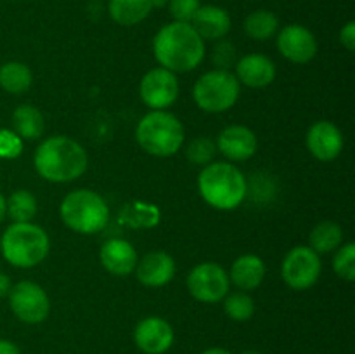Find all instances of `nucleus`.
<instances>
[{
    "label": "nucleus",
    "mask_w": 355,
    "mask_h": 354,
    "mask_svg": "<svg viewBox=\"0 0 355 354\" xmlns=\"http://www.w3.org/2000/svg\"><path fill=\"white\" fill-rule=\"evenodd\" d=\"M10 288H12V283H10V278L7 276L6 273H2V271H0V298L9 297Z\"/></svg>",
    "instance_id": "35"
},
{
    "label": "nucleus",
    "mask_w": 355,
    "mask_h": 354,
    "mask_svg": "<svg viewBox=\"0 0 355 354\" xmlns=\"http://www.w3.org/2000/svg\"><path fill=\"white\" fill-rule=\"evenodd\" d=\"M37 210V198L28 189H16L7 198V215L12 219V222H31Z\"/></svg>",
    "instance_id": "26"
},
{
    "label": "nucleus",
    "mask_w": 355,
    "mask_h": 354,
    "mask_svg": "<svg viewBox=\"0 0 355 354\" xmlns=\"http://www.w3.org/2000/svg\"><path fill=\"white\" fill-rule=\"evenodd\" d=\"M179 80L177 75L170 69L155 68L149 69L141 80L139 94L142 103L151 110H166L179 99Z\"/></svg>",
    "instance_id": "11"
},
{
    "label": "nucleus",
    "mask_w": 355,
    "mask_h": 354,
    "mask_svg": "<svg viewBox=\"0 0 355 354\" xmlns=\"http://www.w3.org/2000/svg\"><path fill=\"white\" fill-rule=\"evenodd\" d=\"M224 311L234 321H248L255 314V302L246 292H232L224 297Z\"/></svg>",
    "instance_id": "28"
},
{
    "label": "nucleus",
    "mask_w": 355,
    "mask_h": 354,
    "mask_svg": "<svg viewBox=\"0 0 355 354\" xmlns=\"http://www.w3.org/2000/svg\"><path fill=\"white\" fill-rule=\"evenodd\" d=\"M307 149L314 158L331 162L338 158L343 149V134L333 121H315L307 132Z\"/></svg>",
    "instance_id": "14"
},
{
    "label": "nucleus",
    "mask_w": 355,
    "mask_h": 354,
    "mask_svg": "<svg viewBox=\"0 0 355 354\" xmlns=\"http://www.w3.org/2000/svg\"><path fill=\"white\" fill-rule=\"evenodd\" d=\"M241 83L225 69H211L201 75L193 87L194 103L207 113H224L238 103Z\"/></svg>",
    "instance_id": "7"
},
{
    "label": "nucleus",
    "mask_w": 355,
    "mask_h": 354,
    "mask_svg": "<svg viewBox=\"0 0 355 354\" xmlns=\"http://www.w3.org/2000/svg\"><path fill=\"white\" fill-rule=\"evenodd\" d=\"M35 170L49 183H71L83 176L89 156L82 144L66 135H52L40 142L33 156Z\"/></svg>",
    "instance_id": "2"
},
{
    "label": "nucleus",
    "mask_w": 355,
    "mask_h": 354,
    "mask_svg": "<svg viewBox=\"0 0 355 354\" xmlns=\"http://www.w3.org/2000/svg\"><path fill=\"white\" fill-rule=\"evenodd\" d=\"M123 217L134 228H155L162 219V212L156 205L146 201H134L128 203L123 210Z\"/></svg>",
    "instance_id": "27"
},
{
    "label": "nucleus",
    "mask_w": 355,
    "mask_h": 354,
    "mask_svg": "<svg viewBox=\"0 0 355 354\" xmlns=\"http://www.w3.org/2000/svg\"><path fill=\"white\" fill-rule=\"evenodd\" d=\"M23 153V139L10 128H0V160H14Z\"/></svg>",
    "instance_id": "31"
},
{
    "label": "nucleus",
    "mask_w": 355,
    "mask_h": 354,
    "mask_svg": "<svg viewBox=\"0 0 355 354\" xmlns=\"http://www.w3.org/2000/svg\"><path fill=\"white\" fill-rule=\"evenodd\" d=\"M135 137L148 155L166 158L182 148L186 134L175 115L165 110H151L139 120Z\"/></svg>",
    "instance_id": "5"
},
{
    "label": "nucleus",
    "mask_w": 355,
    "mask_h": 354,
    "mask_svg": "<svg viewBox=\"0 0 355 354\" xmlns=\"http://www.w3.org/2000/svg\"><path fill=\"white\" fill-rule=\"evenodd\" d=\"M217 149L231 162H245L255 155L259 141L252 128L245 125H229L218 134Z\"/></svg>",
    "instance_id": "15"
},
{
    "label": "nucleus",
    "mask_w": 355,
    "mask_h": 354,
    "mask_svg": "<svg viewBox=\"0 0 355 354\" xmlns=\"http://www.w3.org/2000/svg\"><path fill=\"white\" fill-rule=\"evenodd\" d=\"M153 52L162 68L173 73H186L201 65L207 47L191 23L172 21L155 35Z\"/></svg>",
    "instance_id": "1"
},
{
    "label": "nucleus",
    "mask_w": 355,
    "mask_h": 354,
    "mask_svg": "<svg viewBox=\"0 0 355 354\" xmlns=\"http://www.w3.org/2000/svg\"><path fill=\"white\" fill-rule=\"evenodd\" d=\"M33 83L31 69L24 62L7 61L0 66V87L9 94H23Z\"/></svg>",
    "instance_id": "23"
},
{
    "label": "nucleus",
    "mask_w": 355,
    "mask_h": 354,
    "mask_svg": "<svg viewBox=\"0 0 355 354\" xmlns=\"http://www.w3.org/2000/svg\"><path fill=\"white\" fill-rule=\"evenodd\" d=\"M12 127L23 141H35L44 134L45 121L37 108L31 104H21L12 113Z\"/></svg>",
    "instance_id": "22"
},
{
    "label": "nucleus",
    "mask_w": 355,
    "mask_h": 354,
    "mask_svg": "<svg viewBox=\"0 0 355 354\" xmlns=\"http://www.w3.org/2000/svg\"><path fill=\"white\" fill-rule=\"evenodd\" d=\"M175 340L172 325L158 316L141 319L134 330V342L144 354H165Z\"/></svg>",
    "instance_id": "13"
},
{
    "label": "nucleus",
    "mask_w": 355,
    "mask_h": 354,
    "mask_svg": "<svg viewBox=\"0 0 355 354\" xmlns=\"http://www.w3.org/2000/svg\"><path fill=\"white\" fill-rule=\"evenodd\" d=\"M2 255L10 266L30 269L44 262L51 250L49 235L33 222H12L0 238Z\"/></svg>",
    "instance_id": "4"
},
{
    "label": "nucleus",
    "mask_w": 355,
    "mask_h": 354,
    "mask_svg": "<svg viewBox=\"0 0 355 354\" xmlns=\"http://www.w3.org/2000/svg\"><path fill=\"white\" fill-rule=\"evenodd\" d=\"M153 9H158V7H165L168 3V0H151Z\"/></svg>",
    "instance_id": "39"
},
{
    "label": "nucleus",
    "mask_w": 355,
    "mask_h": 354,
    "mask_svg": "<svg viewBox=\"0 0 355 354\" xmlns=\"http://www.w3.org/2000/svg\"><path fill=\"white\" fill-rule=\"evenodd\" d=\"M217 142L214 139L207 137V135H200L189 141L186 146V156L193 165L207 167L211 162H215V155H217Z\"/></svg>",
    "instance_id": "29"
},
{
    "label": "nucleus",
    "mask_w": 355,
    "mask_h": 354,
    "mask_svg": "<svg viewBox=\"0 0 355 354\" xmlns=\"http://www.w3.org/2000/svg\"><path fill=\"white\" fill-rule=\"evenodd\" d=\"M231 280L227 271L215 262H203L193 267L187 276V290L196 301L215 304L229 294Z\"/></svg>",
    "instance_id": "10"
},
{
    "label": "nucleus",
    "mask_w": 355,
    "mask_h": 354,
    "mask_svg": "<svg viewBox=\"0 0 355 354\" xmlns=\"http://www.w3.org/2000/svg\"><path fill=\"white\" fill-rule=\"evenodd\" d=\"M175 260L166 252H149L137 260L135 276L144 287H165L175 276Z\"/></svg>",
    "instance_id": "16"
},
{
    "label": "nucleus",
    "mask_w": 355,
    "mask_h": 354,
    "mask_svg": "<svg viewBox=\"0 0 355 354\" xmlns=\"http://www.w3.org/2000/svg\"><path fill=\"white\" fill-rule=\"evenodd\" d=\"M229 280L241 292H252L262 285L266 278V264L255 253H245L232 262Z\"/></svg>",
    "instance_id": "20"
},
{
    "label": "nucleus",
    "mask_w": 355,
    "mask_h": 354,
    "mask_svg": "<svg viewBox=\"0 0 355 354\" xmlns=\"http://www.w3.org/2000/svg\"><path fill=\"white\" fill-rule=\"evenodd\" d=\"M166 7H168V12L173 21L191 23L196 10L201 7V2L200 0H168Z\"/></svg>",
    "instance_id": "32"
},
{
    "label": "nucleus",
    "mask_w": 355,
    "mask_h": 354,
    "mask_svg": "<svg viewBox=\"0 0 355 354\" xmlns=\"http://www.w3.org/2000/svg\"><path fill=\"white\" fill-rule=\"evenodd\" d=\"M340 42H342V45L349 52L355 51V23L354 21H349V23L342 28V31H340Z\"/></svg>",
    "instance_id": "34"
},
{
    "label": "nucleus",
    "mask_w": 355,
    "mask_h": 354,
    "mask_svg": "<svg viewBox=\"0 0 355 354\" xmlns=\"http://www.w3.org/2000/svg\"><path fill=\"white\" fill-rule=\"evenodd\" d=\"M198 191L210 207L234 210L248 194V183L241 170L229 162H211L198 176Z\"/></svg>",
    "instance_id": "3"
},
{
    "label": "nucleus",
    "mask_w": 355,
    "mask_h": 354,
    "mask_svg": "<svg viewBox=\"0 0 355 354\" xmlns=\"http://www.w3.org/2000/svg\"><path fill=\"white\" fill-rule=\"evenodd\" d=\"M243 28H245V33L252 40L266 42L277 33V30H279V19L270 10L259 9L253 10L252 14L246 16Z\"/></svg>",
    "instance_id": "25"
},
{
    "label": "nucleus",
    "mask_w": 355,
    "mask_h": 354,
    "mask_svg": "<svg viewBox=\"0 0 355 354\" xmlns=\"http://www.w3.org/2000/svg\"><path fill=\"white\" fill-rule=\"evenodd\" d=\"M211 59H214V65L217 66L215 69H225V71H229V68L236 65V47L231 42L224 40V38L217 40Z\"/></svg>",
    "instance_id": "33"
},
{
    "label": "nucleus",
    "mask_w": 355,
    "mask_h": 354,
    "mask_svg": "<svg viewBox=\"0 0 355 354\" xmlns=\"http://www.w3.org/2000/svg\"><path fill=\"white\" fill-rule=\"evenodd\" d=\"M151 0H110L107 12L120 26H135L151 14Z\"/></svg>",
    "instance_id": "21"
},
{
    "label": "nucleus",
    "mask_w": 355,
    "mask_h": 354,
    "mask_svg": "<svg viewBox=\"0 0 355 354\" xmlns=\"http://www.w3.org/2000/svg\"><path fill=\"white\" fill-rule=\"evenodd\" d=\"M243 354H262V353H259V351H245Z\"/></svg>",
    "instance_id": "40"
},
{
    "label": "nucleus",
    "mask_w": 355,
    "mask_h": 354,
    "mask_svg": "<svg viewBox=\"0 0 355 354\" xmlns=\"http://www.w3.org/2000/svg\"><path fill=\"white\" fill-rule=\"evenodd\" d=\"M343 243L342 226L333 221H322L315 226L309 236V246L315 253L335 252Z\"/></svg>",
    "instance_id": "24"
},
{
    "label": "nucleus",
    "mask_w": 355,
    "mask_h": 354,
    "mask_svg": "<svg viewBox=\"0 0 355 354\" xmlns=\"http://www.w3.org/2000/svg\"><path fill=\"white\" fill-rule=\"evenodd\" d=\"M236 78L239 83L252 89H262L270 85L276 78V65L267 56L253 52L246 54L236 62Z\"/></svg>",
    "instance_id": "18"
},
{
    "label": "nucleus",
    "mask_w": 355,
    "mask_h": 354,
    "mask_svg": "<svg viewBox=\"0 0 355 354\" xmlns=\"http://www.w3.org/2000/svg\"><path fill=\"white\" fill-rule=\"evenodd\" d=\"M322 264L311 246H293L281 264V276L293 290H309L318 283Z\"/></svg>",
    "instance_id": "8"
},
{
    "label": "nucleus",
    "mask_w": 355,
    "mask_h": 354,
    "mask_svg": "<svg viewBox=\"0 0 355 354\" xmlns=\"http://www.w3.org/2000/svg\"><path fill=\"white\" fill-rule=\"evenodd\" d=\"M99 259L104 269L113 276H128L137 266V252L130 242L123 238H111L103 243Z\"/></svg>",
    "instance_id": "17"
},
{
    "label": "nucleus",
    "mask_w": 355,
    "mask_h": 354,
    "mask_svg": "<svg viewBox=\"0 0 355 354\" xmlns=\"http://www.w3.org/2000/svg\"><path fill=\"white\" fill-rule=\"evenodd\" d=\"M333 269L342 280H355V245L352 242L342 243L336 248V255L333 259Z\"/></svg>",
    "instance_id": "30"
},
{
    "label": "nucleus",
    "mask_w": 355,
    "mask_h": 354,
    "mask_svg": "<svg viewBox=\"0 0 355 354\" xmlns=\"http://www.w3.org/2000/svg\"><path fill=\"white\" fill-rule=\"evenodd\" d=\"M10 311L19 321L26 325H38L45 321L51 312V298L47 292L35 281H19L10 288Z\"/></svg>",
    "instance_id": "9"
},
{
    "label": "nucleus",
    "mask_w": 355,
    "mask_h": 354,
    "mask_svg": "<svg viewBox=\"0 0 355 354\" xmlns=\"http://www.w3.org/2000/svg\"><path fill=\"white\" fill-rule=\"evenodd\" d=\"M231 16L224 7L201 6L191 19V26L203 40L217 42L227 37L231 31Z\"/></svg>",
    "instance_id": "19"
},
{
    "label": "nucleus",
    "mask_w": 355,
    "mask_h": 354,
    "mask_svg": "<svg viewBox=\"0 0 355 354\" xmlns=\"http://www.w3.org/2000/svg\"><path fill=\"white\" fill-rule=\"evenodd\" d=\"M0 354H21V349L7 339H0Z\"/></svg>",
    "instance_id": "36"
},
{
    "label": "nucleus",
    "mask_w": 355,
    "mask_h": 354,
    "mask_svg": "<svg viewBox=\"0 0 355 354\" xmlns=\"http://www.w3.org/2000/svg\"><path fill=\"white\" fill-rule=\"evenodd\" d=\"M201 354H232L231 351L224 349V347H210V349L203 351Z\"/></svg>",
    "instance_id": "38"
},
{
    "label": "nucleus",
    "mask_w": 355,
    "mask_h": 354,
    "mask_svg": "<svg viewBox=\"0 0 355 354\" xmlns=\"http://www.w3.org/2000/svg\"><path fill=\"white\" fill-rule=\"evenodd\" d=\"M62 222L80 235H96L110 221V207L99 193L92 189L71 191L59 208Z\"/></svg>",
    "instance_id": "6"
},
{
    "label": "nucleus",
    "mask_w": 355,
    "mask_h": 354,
    "mask_svg": "<svg viewBox=\"0 0 355 354\" xmlns=\"http://www.w3.org/2000/svg\"><path fill=\"white\" fill-rule=\"evenodd\" d=\"M6 215H7V198L0 193V222L6 219Z\"/></svg>",
    "instance_id": "37"
},
{
    "label": "nucleus",
    "mask_w": 355,
    "mask_h": 354,
    "mask_svg": "<svg viewBox=\"0 0 355 354\" xmlns=\"http://www.w3.org/2000/svg\"><path fill=\"white\" fill-rule=\"evenodd\" d=\"M277 51L295 65H305L318 54V40L304 24H288L277 33Z\"/></svg>",
    "instance_id": "12"
}]
</instances>
